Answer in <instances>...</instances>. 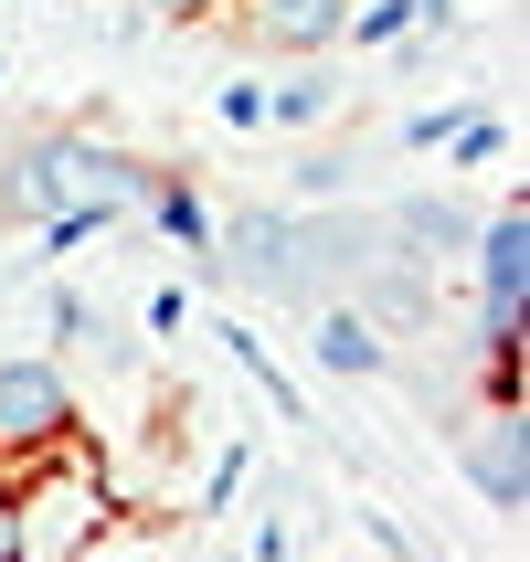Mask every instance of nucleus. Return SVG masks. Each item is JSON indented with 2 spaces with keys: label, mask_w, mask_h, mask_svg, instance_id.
Wrapping results in <instances>:
<instances>
[{
  "label": "nucleus",
  "mask_w": 530,
  "mask_h": 562,
  "mask_svg": "<svg viewBox=\"0 0 530 562\" xmlns=\"http://www.w3.org/2000/svg\"><path fill=\"white\" fill-rule=\"evenodd\" d=\"M436 11H446V0H372V11H350L340 43H404V32H414V22H436Z\"/></svg>",
  "instance_id": "9"
},
{
  "label": "nucleus",
  "mask_w": 530,
  "mask_h": 562,
  "mask_svg": "<svg viewBox=\"0 0 530 562\" xmlns=\"http://www.w3.org/2000/svg\"><path fill=\"white\" fill-rule=\"evenodd\" d=\"M149 159L106 149V138H86V127H43V138H22V149L0 159V223H43L54 245H86L95 223H117L127 202H149Z\"/></svg>",
  "instance_id": "1"
},
{
  "label": "nucleus",
  "mask_w": 530,
  "mask_h": 562,
  "mask_svg": "<svg viewBox=\"0 0 530 562\" xmlns=\"http://www.w3.org/2000/svg\"><path fill=\"white\" fill-rule=\"evenodd\" d=\"M149 11H202V0H149Z\"/></svg>",
  "instance_id": "12"
},
{
  "label": "nucleus",
  "mask_w": 530,
  "mask_h": 562,
  "mask_svg": "<svg viewBox=\"0 0 530 562\" xmlns=\"http://www.w3.org/2000/svg\"><path fill=\"white\" fill-rule=\"evenodd\" d=\"M456 457H467V488L488 509H520L530 499V425H520V404L467 414V425H456Z\"/></svg>",
  "instance_id": "4"
},
{
  "label": "nucleus",
  "mask_w": 530,
  "mask_h": 562,
  "mask_svg": "<svg viewBox=\"0 0 530 562\" xmlns=\"http://www.w3.org/2000/svg\"><path fill=\"white\" fill-rule=\"evenodd\" d=\"M467 255H477V350L520 361V318H530V202L520 191H509V213H477Z\"/></svg>",
  "instance_id": "2"
},
{
  "label": "nucleus",
  "mask_w": 530,
  "mask_h": 562,
  "mask_svg": "<svg viewBox=\"0 0 530 562\" xmlns=\"http://www.w3.org/2000/svg\"><path fill=\"white\" fill-rule=\"evenodd\" d=\"M149 223L170 234V245H191V255L213 245V213H202V191H191V181H149Z\"/></svg>",
  "instance_id": "8"
},
{
  "label": "nucleus",
  "mask_w": 530,
  "mask_h": 562,
  "mask_svg": "<svg viewBox=\"0 0 530 562\" xmlns=\"http://www.w3.org/2000/svg\"><path fill=\"white\" fill-rule=\"evenodd\" d=\"M75 436V382L54 361H0V457H64Z\"/></svg>",
  "instance_id": "3"
},
{
  "label": "nucleus",
  "mask_w": 530,
  "mask_h": 562,
  "mask_svg": "<svg viewBox=\"0 0 530 562\" xmlns=\"http://www.w3.org/2000/svg\"><path fill=\"white\" fill-rule=\"evenodd\" d=\"M382 234H393L404 255H425V266H436V255H456V245L477 234V213H467V202H425V191H414V202H393V213H382Z\"/></svg>",
  "instance_id": "6"
},
{
  "label": "nucleus",
  "mask_w": 530,
  "mask_h": 562,
  "mask_svg": "<svg viewBox=\"0 0 530 562\" xmlns=\"http://www.w3.org/2000/svg\"><path fill=\"white\" fill-rule=\"evenodd\" d=\"M329 95H340L329 75H297V86L266 95V117H277V127H318V117H329Z\"/></svg>",
  "instance_id": "10"
},
{
  "label": "nucleus",
  "mask_w": 530,
  "mask_h": 562,
  "mask_svg": "<svg viewBox=\"0 0 530 562\" xmlns=\"http://www.w3.org/2000/svg\"><path fill=\"white\" fill-rule=\"evenodd\" d=\"M245 32L277 54H329L350 32V0H245Z\"/></svg>",
  "instance_id": "5"
},
{
  "label": "nucleus",
  "mask_w": 530,
  "mask_h": 562,
  "mask_svg": "<svg viewBox=\"0 0 530 562\" xmlns=\"http://www.w3.org/2000/svg\"><path fill=\"white\" fill-rule=\"evenodd\" d=\"M318 372H382V361H393V350H382V329L361 308H350V297H318Z\"/></svg>",
  "instance_id": "7"
},
{
  "label": "nucleus",
  "mask_w": 530,
  "mask_h": 562,
  "mask_svg": "<svg viewBox=\"0 0 530 562\" xmlns=\"http://www.w3.org/2000/svg\"><path fill=\"white\" fill-rule=\"evenodd\" d=\"M22 541H32V520H22V488L0 477V562H22Z\"/></svg>",
  "instance_id": "11"
}]
</instances>
